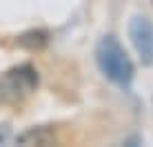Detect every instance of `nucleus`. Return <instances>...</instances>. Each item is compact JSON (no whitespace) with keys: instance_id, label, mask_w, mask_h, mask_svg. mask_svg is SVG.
<instances>
[{"instance_id":"1","label":"nucleus","mask_w":153,"mask_h":147,"mask_svg":"<svg viewBox=\"0 0 153 147\" xmlns=\"http://www.w3.org/2000/svg\"><path fill=\"white\" fill-rule=\"evenodd\" d=\"M96 62L100 71L118 87H129L133 80V62L115 36H102L96 45Z\"/></svg>"},{"instance_id":"2","label":"nucleus","mask_w":153,"mask_h":147,"mask_svg":"<svg viewBox=\"0 0 153 147\" xmlns=\"http://www.w3.org/2000/svg\"><path fill=\"white\" fill-rule=\"evenodd\" d=\"M38 87V71L31 65H20L16 69L7 71V76L0 82V98L2 100H18L22 94H29Z\"/></svg>"},{"instance_id":"3","label":"nucleus","mask_w":153,"mask_h":147,"mask_svg":"<svg viewBox=\"0 0 153 147\" xmlns=\"http://www.w3.org/2000/svg\"><path fill=\"white\" fill-rule=\"evenodd\" d=\"M129 38L142 65H153V22L146 16H133L129 22Z\"/></svg>"},{"instance_id":"4","label":"nucleus","mask_w":153,"mask_h":147,"mask_svg":"<svg viewBox=\"0 0 153 147\" xmlns=\"http://www.w3.org/2000/svg\"><path fill=\"white\" fill-rule=\"evenodd\" d=\"M56 132L51 127H31L27 132L16 136L18 145H38V147H49L56 143Z\"/></svg>"},{"instance_id":"5","label":"nucleus","mask_w":153,"mask_h":147,"mask_svg":"<svg viewBox=\"0 0 153 147\" xmlns=\"http://www.w3.org/2000/svg\"><path fill=\"white\" fill-rule=\"evenodd\" d=\"M16 43H18V47H22L27 51H40L49 43V34L45 29H29L25 34H20Z\"/></svg>"},{"instance_id":"6","label":"nucleus","mask_w":153,"mask_h":147,"mask_svg":"<svg viewBox=\"0 0 153 147\" xmlns=\"http://www.w3.org/2000/svg\"><path fill=\"white\" fill-rule=\"evenodd\" d=\"M11 140V127L9 125H0V145H7Z\"/></svg>"}]
</instances>
